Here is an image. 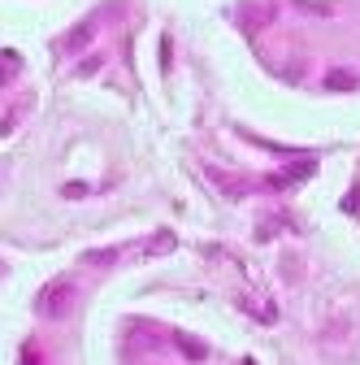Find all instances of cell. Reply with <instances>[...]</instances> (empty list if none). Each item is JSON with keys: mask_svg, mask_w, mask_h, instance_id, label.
I'll return each instance as SVG.
<instances>
[{"mask_svg": "<svg viewBox=\"0 0 360 365\" xmlns=\"http://www.w3.org/2000/svg\"><path fill=\"white\" fill-rule=\"evenodd\" d=\"M78 300H83V296H78V287H74L70 279H57V283H48V287L39 292V300H35V304H39V313H43V317L61 322V317H70V313L78 309Z\"/></svg>", "mask_w": 360, "mask_h": 365, "instance_id": "obj_1", "label": "cell"}, {"mask_svg": "<svg viewBox=\"0 0 360 365\" xmlns=\"http://www.w3.org/2000/svg\"><path fill=\"white\" fill-rule=\"evenodd\" d=\"M208 178H213V187H221L231 200H243L248 196V182H239V178H226L221 170H208Z\"/></svg>", "mask_w": 360, "mask_h": 365, "instance_id": "obj_2", "label": "cell"}, {"mask_svg": "<svg viewBox=\"0 0 360 365\" xmlns=\"http://www.w3.org/2000/svg\"><path fill=\"white\" fill-rule=\"evenodd\" d=\"M356 87H360V78L351 70H343V66L326 74V91H356Z\"/></svg>", "mask_w": 360, "mask_h": 365, "instance_id": "obj_3", "label": "cell"}, {"mask_svg": "<svg viewBox=\"0 0 360 365\" xmlns=\"http://www.w3.org/2000/svg\"><path fill=\"white\" fill-rule=\"evenodd\" d=\"M248 26H269L274 22V5H243V14H239Z\"/></svg>", "mask_w": 360, "mask_h": 365, "instance_id": "obj_4", "label": "cell"}, {"mask_svg": "<svg viewBox=\"0 0 360 365\" xmlns=\"http://www.w3.org/2000/svg\"><path fill=\"white\" fill-rule=\"evenodd\" d=\"M178 352L191 356V361H204V356H208V348H204L200 339H191V335H178Z\"/></svg>", "mask_w": 360, "mask_h": 365, "instance_id": "obj_5", "label": "cell"}, {"mask_svg": "<svg viewBox=\"0 0 360 365\" xmlns=\"http://www.w3.org/2000/svg\"><path fill=\"white\" fill-rule=\"evenodd\" d=\"M148 257H161V252H174V231H157V240L144 248Z\"/></svg>", "mask_w": 360, "mask_h": 365, "instance_id": "obj_6", "label": "cell"}, {"mask_svg": "<svg viewBox=\"0 0 360 365\" xmlns=\"http://www.w3.org/2000/svg\"><path fill=\"white\" fill-rule=\"evenodd\" d=\"M87 265H113L117 261V248H100V252H83Z\"/></svg>", "mask_w": 360, "mask_h": 365, "instance_id": "obj_7", "label": "cell"}, {"mask_svg": "<svg viewBox=\"0 0 360 365\" xmlns=\"http://www.w3.org/2000/svg\"><path fill=\"white\" fill-rule=\"evenodd\" d=\"M87 39H92V26H78V31L70 35V48H78V43H87Z\"/></svg>", "mask_w": 360, "mask_h": 365, "instance_id": "obj_8", "label": "cell"}, {"mask_svg": "<svg viewBox=\"0 0 360 365\" xmlns=\"http://www.w3.org/2000/svg\"><path fill=\"white\" fill-rule=\"evenodd\" d=\"M70 200H78V196H87V182H65V187H61Z\"/></svg>", "mask_w": 360, "mask_h": 365, "instance_id": "obj_9", "label": "cell"}, {"mask_svg": "<svg viewBox=\"0 0 360 365\" xmlns=\"http://www.w3.org/2000/svg\"><path fill=\"white\" fill-rule=\"evenodd\" d=\"M96 70H100V57H87V61L78 66V74H96Z\"/></svg>", "mask_w": 360, "mask_h": 365, "instance_id": "obj_10", "label": "cell"}, {"mask_svg": "<svg viewBox=\"0 0 360 365\" xmlns=\"http://www.w3.org/2000/svg\"><path fill=\"white\" fill-rule=\"evenodd\" d=\"M22 365H35V352H22Z\"/></svg>", "mask_w": 360, "mask_h": 365, "instance_id": "obj_11", "label": "cell"}]
</instances>
